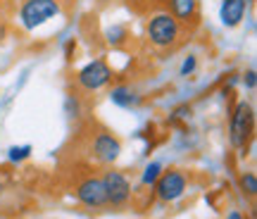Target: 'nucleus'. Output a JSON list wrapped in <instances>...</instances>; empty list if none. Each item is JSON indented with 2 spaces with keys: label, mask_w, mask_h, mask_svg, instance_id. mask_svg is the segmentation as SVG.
<instances>
[{
  "label": "nucleus",
  "mask_w": 257,
  "mask_h": 219,
  "mask_svg": "<svg viewBox=\"0 0 257 219\" xmlns=\"http://www.w3.org/2000/svg\"><path fill=\"white\" fill-rule=\"evenodd\" d=\"M240 191H243V195H248L250 200H255V195H257V176H255V172H243L240 174Z\"/></svg>",
  "instance_id": "12"
},
{
  "label": "nucleus",
  "mask_w": 257,
  "mask_h": 219,
  "mask_svg": "<svg viewBox=\"0 0 257 219\" xmlns=\"http://www.w3.org/2000/svg\"><path fill=\"white\" fill-rule=\"evenodd\" d=\"M195 69H198V57H195V55H188L184 60V64H181V76L188 79V76L195 74Z\"/></svg>",
  "instance_id": "16"
},
{
  "label": "nucleus",
  "mask_w": 257,
  "mask_h": 219,
  "mask_svg": "<svg viewBox=\"0 0 257 219\" xmlns=\"http://www.w3.org/2000/svg\"><path fill=\"white\" fill-rule=\"evenodd\" d=\"M64 105H67V115H69V117H79V115H81V102H79L76 95H67V102H64Z\"/></svg>",
  "instance_id": "17"
},
{
  "label": "nucleus",
  "mask_w": 257,
  "mask_h": 219,
  "mask_svg": "<svg viewBox=\"0 0 257 219\" xmlns=\"http://www.w3.org/2000/svg\"><path fill=\"white\" fill-rule=\"evenodd\" d=\"M74 198L79 205L88 207V210H102L107 205V195H105V186H102L100 176H83L74 188Z\"/></svg>",
  "instance_id": "8"
},
{
  "label": "nucleus",
  "mask_w": 257,
  "mask_h": 219,
  "mask_svg": "<svg viewBox=\"0 0 257 219\" xmlns=\"http://www.w3.org/2000/svg\"><path fill=\"white\" fill-rule=\"evenodd\" d=\"M88 153L100 164H114L121 155V141L107 129L93 131L88 138Z\"/></svg>",
  "instance_id": "6"
},
{
  "label": "nucleus",
  "mask_w": 257,
  "mask_h": 219,
  "mask_svg": "<svg viewBox=\"0 0 257 219\" xmlns=\"http://www.w3.org/2000/svg\"><path fill=\"white\" fill-rule=\"evenodd\" d=\"M102 186H105V195H107V205L112 207H124L131 202L134 188H131V179L119 169H105L100 174Z\"/></svg>",
  "instance_id": "7"
},
{
  "label": "nucleus",
  "mask_w": 257,
  "mask_h": 219,
  "mask_svg": "<svg viewBox=\"0 0 257 219\" xmlns=\"http://www.w3.org/2000/svg\"><path fill=\"white\" fill-rule=\"evenodd\" d=\"M167 12L181 24V27H195L200 22V8L198 0H167Z\"/></svg>",
  "instance_id": "9"
},
{
  "label": "nucleus",
  "mask_w": 257,
  "mask_h": 219,
  "mask_svg": "<svg viewBox=\"0 0 257 219\" xmlns=\"http://www.w3.org/2000/svg\"><path fill=\"white\" fill-rule=\"evenodd\" d=\"M153 188H155V198L160 202H176L188 191V172L179 169V167L162 169V174L157 176Z\"/></svg>",
  "instance_id": "5"
},
{
  "label": "nucleus",
  "mask_w": 257,
  "mask_h": 219,
  "mask_svg": "<svg viewBox=\"0 0 257 219\" xmlns=\"http://www.w3.org/2000/svg\"><path fill=\"white\" fill-rule=\"evenodd\" d=\"M226 219H248V217H245L240 210H231L229 214H226Z\"/></svg>",
  "instance_id": "19"
},
{
  "label": "nucleus",
  "mask_w": 257,
  "mask_h": 219,
  "mask_svg": "<svg viewBox=\"0 0 257 219\" xmlns=\"http://www.w3.org/2000/svg\"><path fill=\"white\" fill-rule=\"evenodd\" d=\"M105 36H107V43H110V46H121L128 38V31H126V27H110Z\"/></svg>",
  "instance_id": "14"
},
{
  "label": "nucleus",
  "mask_w": 257,
  "mask_h": 219,
  "mask_svg": "<svg viewBox=\"0 0 257 219\" xmlns=\"http://www.w3.org/2000/svg\"><path fill=\"white\" fill-rule=\"evenodd\" d=\"M240 81H243V86H245L248 91H255V86H257V74H255V69H252V67H250V69H245Z\"/></svg>",
  "instance_id": "18"
},
{
  "label": "nucleus",
  "mask_w": 257,
  "mask_h": 219,
  "mask_svg": "<svg viewBox=\"0 0 257 219\" xmlns=\"http://www.w3.org/2000/svg\"><path fill=\"white\" fill-rule=\"evenodd\" d=\"M62 15V0H22L17 19L24 31H36L50 19Z\"/></svg>",
  "instance_id": "2"
},
{
  "label": "nucleus",
  "mask_w": 257,
  "mask_h": 219,
  "mask_svg": "<svg viewBox=\"0 0 257 219\" xmlns=\"http://www.w3.org/2000/svg\"><path fill=\"white\" fill-rule=\"evenodd\" d=\"M186 27H181L167 10L153 12L146 22V38L148 43L157 50H174L184 41Z\"/></svg>",
  "instance_id": "1"
},
{
  "label": "nucleus",
  "mask_w": 257,
  "mask_h": 219,
  "mask_svg": "<svg viewBox=\"0 0 257 219\" xmlns=\"http://www.w3.org/2000/svg\"><path fill=\"white\" fill-rule=\"evenodd\" d=\"M5 38H8V24L0 22V43H5Z\"/></svg>",
  "instance_id": "20"
},
{
  "label": "nucleus",
  "mask_w": 257,
  "mask_h": 219,
  "mask_svg": "<svg viewBox=\"0 0 257 219\" xmlns=\"http://www.w3.org/2000/svg\"><path fill=\"white\" fill-rule=\"evenodd\" d=\"M31 155V146H15L10 148V160L12 162H22V160H27V157Z\"/></svg>",
  "instance_id": "15"
},
{
  "label": "nucleus",
  "mask_w": 257,
  "mask_h": 219,
  "mask_svg": "<svg viewBox=\"0 0 257 219\" xmlns=\"http://www.w3.org/2000/svg\"><path fill=\"white\" fill-rule=\"evenodd\" d=\"M248 3L250 0H221V5H219L221 24L226 29L240 27V22L245 19V12H248Z\"/></svg>",
  "instance_id": "10"
},
{
  "label": "nucleus",
  "mask_w": 257,
  "mask_h": 219,
  "mask_svg": "<svg viewBox=\"0 0 257 219\" xmlns=\"http://www.w3.org/2000/svg\"><path fill=\"white\" fill-rule=\"evenodd\" d=\"M110 100L117 105V107H124V110H131L141 105L143 100V95L136 91V88H131L128 83H119V86H114L110 91Z\"/></svg>",
  "instance_id": "11"
},
{
  "label": "nucleus",
  "mask_w": 257,
  "mask_h": 219,
  "mask_svg": "<svg viewBox=\"0 0 257 219\" xmlns=\"http://www.w3.org/2000/svg\"><path fill=\"white\" fill-rule=\"evenodd\" d=\"M162 174V164L160 162H150L143 169V176H141V183L143 186H155V181H157V176Z\"/></svg>",
  "instance_id": "13"
},
{
  "label": "nucleus",
  "mask_w": 257,
  "mask_h": 219,
  "mask_svg": "<svg viewBox=\"0 0 257 219\" xmlns=\"http://www.w3.org/2000/svg\"><path fill=\"white\" fill-rule=\"evenodd\" d=\"M114 79V72H112V67L102 57L98 60H91V62H86L76 72V86L81 88L83 93H98L102 88H107Z\"/></svg>",
  "instance_id": "4"
},
{
  "label": "nucleus",
  "mask_w": 257,
  "mask_h": 219,
  "mask_svg": "<svg viewBox=\"0 0 257 219\" xmlns=\"http://www.w3.org/2000/svg\"><path fill=\"white\" fill-rule=\"evenodd\" d=\"M255 131V110L250 100H238L229 117V143L233 148H245Z\"/></svg>",
  "instance_id": "3"
}]
</instances>
